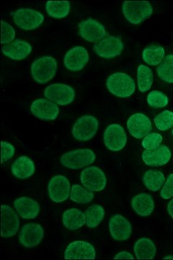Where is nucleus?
<instances>
[{
  "label": "nucleus",
  "instance_id": "16",
  "mask_svg": "<svg viewBox=\"0 0 173 260\" xmlns=\"http://www.w3.org/2000/svg\"><path fill=\"white\" fill-rule=\"evenodd\" d=\"M95 247L91 244L84 241H75L70 243L65 250V259H95Z\"/></svg>",
  "mask_w": 173,
  "mask_h": 260
},
{
  "label": "nucleus",
  "instance_id": "28",
  "mask_svg": "<svg viewBox=\"0 0 173 260\" xmlns=\"http://www.w3.org/2000/svg\"><path fill=\"white\" fill-rule=\"evenodd\" d=\"M71 4L68 1H48L46 3V13L56 19L66 18L70 13Z\"/></svg>",
  "mask_w": 173,
  "mask_h": 260
},
{
  "label": "nucleus",
  "instance_id": "29",
  "mask_svg": "<svg viewBox=\"0 0 173 260\" xmlns=\"http://www.w3.org/2000/svg\"><path fill=\"white\" fill-rule=\"evenodd\" d=\"M165 51L163 47L157 45H150L144 49L142 58L147 64L157 66L162 63Z\"/></svg>",
  "mask_w": 173,
  "mask_h": 260
},
{
  "label": "nucleus",
  "instance_id": "17",
  "mask_svg": "<svg viewBox=\"0 0 173 260\" xmlns=\"http://www.w3.org/2000/svg\"><path fill=\"white\" fill-rule=\"evenodd\" d=\"M127 127L133 138L142 139L150 134L152 130V124L148 116L142 113H136L128 119Z\"/></svg>",
  "mask_w": 173,
  "mask_h": 260
},
{
  "label": "nucleus",
  "instance_id": "13",
  "mask_svg": "<svg viewBox=\"0 0 173 260\" xmlns=\"http://www.w3.org/2000/svg\"><path fill=\"white\" fill-rule=\"evenodd\" d=\"M18 213L9 205L1 206V237L4 239L16 235L20 229Z\"/></svg>",
  "mask_w": 173,
  "mask_h": 260
},
{
  "label": "nucleus",
  "instance_id": "25",
  "mask_svg": "<svg viewBox=\"0 0 173 260\" xmlns=\"http://www.w3.org/2000/svg\"><path fill=\"white\" fill-rule=\"evenodd\" d=\"M62 223L68 230H78L86 223V215L78 208H71L63 213Z\"/></svg>",
  "mask_w": 173,
  "mask_h": 260
},
{
  "label": "nucleus",
  "instance_id": "6",
  "mask_svg": "<svg viewBox=\"0 0 173 260\" xmlns=\"http://www.w3.org/2000/svg\"><path fill=\"white\" fill-rule=\"evenodd\" d=\"M12 14L15 25L25 30L39 28L44 20V15L40 12L30 8H20Z\"/></svg>",
  "mask_w": 173,
  "mask_h": 260
},
{
  "label": "nucleus",
  "instance_id": "33",
  "mask_svg": "<svg viewBox=\"0 0 173 260\" xmlns=\"http://www.w3.org/2000/svg\"><path fill=\"white\" fill-rule=\"evenodd\" d=\"M93 191L85 189L79 184H74L72 186L70 199L78 204H87L91 203L94 199Z\"/></svg>",
  "mask_w": 173,
  "mask_h": 260
},
{
  "label": "nucleus",
  "instance_id": "32",
  "mask_svg": "<svg viewBox=\"0 0 173 260\" xmlns=\"http://www.w3.org/2000/svg\"><path fill=\"white\" fill-rule=\"evenodd\" d=\"M157 75L164 83H173V54L164 56L157 69Z\"/></svg>",
  "mask_w": 173,
  "mask_h": 260
},
{
  "label": "nucleus",
  "instance_id": "18",
  "mask_svg": "<svg viewBox=\"0 0 173 260\" xmlns=\"http://www.w3.org/2000/svg\"><path fill=\"white\" fill-rule=\"evenodd\" d=\"M109 230L111 237L114 238L115 240L126 241L131 237L132 234V225L123 215H113L110 219Z\"/></svg>",
  "mask_w": 173,
  "mask_h": 260
},
{
  "label": "nucleus",
  "instance_id": "4",
  "mask_svg": "<svg viewBox=\"0 0 173 260\" xmlns=\"http://www.w3.org/2000/svg\"><path fill=\"white\" fill-rule=\"evenodd\" d=\"M95 159V154L90 149H76L63 154L60 162L64 167L77 170L92 165Z\"/></svg>",
  "mask_w": 173,
  "mask_h": 260
},
{
  "label": "nucleus",
  "instance_id": "36",
  "mask_svg": "<svg viewBox=\"0 0 173 260\" xmlns=\"http://www.w3.org/2000/svg\"><path fill=\"white\" fill-rule=\"evenodd\" d=\"M162 135L157 133H150L144 138L142 141V146L146 150H154L160 147L162 144Z\"/></svg>",
  "mask_w": 173,
  "mask_h": 260
},
{
  "label": "nucleus",
  "instance_id": "1",
  "mask_svg": "<svg viewBox=\"0 0 173 260\" xmlns=\"http://www.w3.org/2000/svg\"><path fill=\"white\" fill-rule=\"evenodd\" d=\"M106 86L110 93L119 98L131 96L136 90V84L133 78L121 72L110 75L106 81Z\"/></svg>",
  "mask_w": 173,
  "mask_h": 260
},
{
  "label": "nucleus",
  "instance_id": "19",
  "mask_svg": "<svg viewBox=\"0 0 173 260\" xmlns=\"http://www.w3.org/2000/svg\"><path fill=\"white\" fill-rule=\"evenodd\" d=\"M88 51L85 47H75L65 54L64 63L66 69L72 72L80 71L88 62Z\"/></svg>",
  "mask_w": 173,
  "mask_h": 260
},
{
  "label": "nucleus",
  "instance_id": "41",
  "mask_svg": "<svg viewBox=\"0 0 173 260\" xmlns=\"http://www.w3.org/2000/svg\"><path fill=\"white\" fill-rule=\"evenodd\" d=\"M167 211L169 215L173 218V199L169 201L168 205H167Z\"/></svg>",
  "mask_w": 173,
  "mask_h": 260
},
{
  "label": "nucleus",
  "instance_id": "22",
  "mask_svg": "<svg viewBox=\"0 0 173 260\" xmlns=\"http://www.w3.org/2000/svg\"><path fill=\"white\" fill-rule=\"evenodd\" d=\"M14 206L17 213L24 219L36 218L40 213V205L31 198L25 197L18 198L14 202Z\"/></svg>",
  "mask_w": 173,
  "mask_h": 260
},
{
  "label": "nucleus",
  "instance_id": "11",
  "mask_svg": "<svg viewBox=\"0 0 173 260\" xmlns=\"http://www.w3.org/2000/svg\"><path fill=\"white\" fill-rule=\"evenodd\" d=\"M106 148L111 151L118 152L126 146L127 136L123 126L118 124H110L103 135Z\"/></svg>",
  "mask_w": 173,
  "mask_h": 260
},
{
  "label": "nucleus",
  "instance_id": "38",
  "mask_svg": "<svg viewBox=\"0 0 173 260\" xmlns=\"http://www.w3.org/2000/svg\"><path fill=\"white\" fill-rule=\"evenodd\" d=\"M15 148L13 145L8 142L3 141L1 143V162L2 164L8 161L15 155Z\"/></svg>",
  "mask_w": 173,
  "mask_h": 260
},
{
  "label": "nucleus",
  "instance_id": "12",
  "mask_svg": "<svg viewBox=\"0 0 173 260\" xmlns=\"http://www.w3.org/2000/svg\"><path fill=\"white\" fill-rule=\"evenodd\" d=\"M71 189L70 181L62 175H56L51 178L48 185L49 198L56 203L66 201L71 194Z\"/></svg>",
  "mask_w": 173,
  "mask_h": 260
},
{
  "label": "nucleus",
  "instance_id": "14",
  "mask_svg": "<svg viewBox=\"0 0 173 260\" xmlns=\"http://www.w3.org/2000/svg\"><path fill=\"white\" fill-rule=\"evenodd\" d=\"M32 115L43 121H53L59 114L57 104L49 99H39L34 101L30 106Z\"/></svg>",
  "mask_w": 173,
  "mask_h": 260
},
{
  "label": "nucleus",
  "instance_id": "9",
  "mask_svg": "<svg viewBox=\"0 0 173 260\" xmlns=\"http://www.w3.org/2000/svg\"><path fill=\"white\" fill-rule=\"evenodd\" d=\"M80 180L86 189L91 191L103 190L107 179L103 172L97 167H90L82 171Z\"/></svg>",
  "mask_w": 173,
  "mask_h": 260
},
{
  "label": "nucleus",
  "instance_id": "23",
  "mask_svg": "<svg viewBox=\"0 0 173 260\" xmlns=\"http://www.w3.org/2000/svg\"><path fill=\"white\" fill-rule=\"evenodd\" d=\"M131 207L140 216H150L155 209V202L150 194L141 193L133 197L131 200Z\"/></svg>",
  "mask_w": 173,
  "mask_h": 260
},
{
  "label": "nucleus",
  "instance_id": "30",
  "mask_svg": "<svg viewBox=\"0 0 173 260\" xmlns=\"http://www.w3.org/2000/svg\"><path fill=\"white\" fill-rule=\"evenodd\" d=\"M154 81L152 70L146 65L140 64L137 68V82L139 90L142 93L148 91Z\"/></svg>",
  "mask_w": 173,
  "mask_h": 260
},
{
  "label": "nucleus",
  "instance_id": "27",
  "mask_svg": "<svg viewBox=\"0 0 173 260\" xmlns=\"http://www.w3.org/2000/svg\"><path fill=\"white\" fill-rule=\"evenodd\" d=\"M142 181L149 189L152 191L160 190L165 182V177L163 173L159 170H148L145 173Z\"/></svg>",
  "mask_w": 173,
  "mask_h": 260
},
{
  "label": "nucleus",
  "instance_id": "20",
  "mask_svg": "<svg viewBox=\"0 0 173 260\" xmlns=\"http://www.w3.org/2000/svg\"><path fill=\"white\" fill-rule=\"evenodd\" d=\"M170 149L165 145L154 150H146L142 153V159L149 167H159L166 165L171 158Z\"/></svg>",
  "mask_w": 173,
  "mask_h": 260
},
{
  "label": "nucleus",
  "instance_id": "5",
  "mask_svg": "<svg viewBox=\"0 0 173 260\" xmlns=\"http://www.w3.org/2000/svg\"><path fill=\"white\" fill-rule=\"evenodd\" d=\"M99 129V122L95 116L84 115L79 118L73 127L74 138L78 141L87 142L93 138Z\"/></svg>",
  "mask_w": 173,
  "mask_h": 260
},
{
  "label": "nucleus",
  "instance_id": "37",
  "mask_svg": "<svg viewBox=\"0 0 173 260\" xmlns=\"http://www.w3.org/2000/svg\"><path fill=\"white\" fill-rule=\"evenodd\" d=\"M2 40L1 43L3 45L10 44L14 42L15 38V30L9 23L5 22V20H2Z\"/></svg>",
  "mask_w": 173,
  "mask_h": 260
},
{
  "label": "nucleus",
  "instance_id": "2",
  "mask_svg": "<svg viewBox=\"0 0 173 260\" xmlns=\"http://www.w3.org/2000/svg\"><path fill=\"white\" fill-rule=\"evenodd\" d=\"M57 67V62L52 56H41L32 63L30 71L32 78L39 84L49 83L56 75Z\"/></svg>",
  "mask_w": 173,
  "mask_h": 260
},
{
  "label": "nucleus",
  "instance_id": "15",
  "mask_svg": "<svg viewBox=\"0 0 173 260\" xmlns=\"http://www.w3.org/2000/svg\"><path fill=\"white\" fill-rule=\"evenodd\" d=\"M44 237V230L40 224H25L20 230L19 242L26 248H34L39 245Z\"/></svg>",
  "mask_w": 173,
  "mask_h": 260
},
{
  "label": "nucleus",
  "instance_id": "42",
  "mask_svg": "<svg viewBox=\"0 0 173 260\" xmlns=\"http://www.w3.org/2000/svg\"><path fill=\"white\" fill-rule=\"evenodd\" d=\"M164 259H173V256L172 255L166 256H164Z\"/></svg>",
  "mask_w": 173,
  "mask_h": 260
},
{
  "label": "nucleus",
  "instance_id": "7",
  "mask_svg": "<svg viewBox=\"0 0 173 260\" xmlns=\"http://www.w3.org/2000/svg\"><path fill=\"white\" fill-rule=\"evenodd\" d=\"M75 89L63 83H54L49 85L44 90L46 99L59 106H66L75 100Z\"/></svg>",
  "mask_w": 173,
  "mask_h": 260
},
{
  "label": "nucleus",
  "instance_id": "35",
  "mask_svg": "<svg viewBox=\"0 0 173 260\" xmlns=\"http://www.w3.org/2000/svg\"><path fill=\"white\" fill-rule=\"evenodd\" d=\"M169 99L165 94L159 90L151 91L147 95V103L149 106L155 109L165 107L168 104Z\"/></svg>",
  "mask_w": 173,
  "mask_h": 260
},
{
  "label": "nucleus",
  "instance_id": "24",
  "mask_svg": "<svg viewBox=\"0 0 173 260\" xmlns=\"http://www.w3.org/2000/svg\"><path fill=\"white\" fill-rule=\"evenodd\" d=\"M12 173L19 179H25L32 177L36 172V166L31 159L27 156H20L13 162Z\"/></svg>",
  "mask_w": 173,
  "mask_h": 260
},
{
  "label": "nucleus",
  "instance_id": "8",
  "mask_svg": "<svg viewBox=\"0 0 173 260\" xmlns=\"http://www.w3.org/2000/svg\"><path fill=\"white\" fill-rule=\"evenodd\" d=\"M123 47V43L120 38L108 36L96 43L93 49L97 56L109 59L119 56L122 53Z\"/></svg>",
  "mask_w": 173,
  "mask_h": 260
},
{
  "label": "nucleus",
  "instance_id": "3",
  "mask_svg": "<svg viewBox=\"0 0 173 260\" xmlns=\"http://www.w3.org/2000/svg\"><path fill=\"white\" fill-rule=\"evenodd\" d=\"M122 12L128 22L140 25L152 15L153 8L148 1H125Z\"/></svg>",
  "mask_w": 173,
  "mask_h": 260
},
{
  "label": "nucleus",
  "instance_id": "39",
  "mask_svg": "<svg viewBox=\"0 0 173 260\" xmlns=\"http://www.w3.org/2000/svg\"><path fill=\"white\" fill-rule=\"evenodd\" d=\"M160 196L164 200H169L173 197V174H169L167 181L164 182L160 191Z\"/></svg>",
  "mask_w": 173,
  "mask_h": 260
},
{
  "label": "nucleus",
  "instance_id": "21",
  "mask_svg": "<svg viewBox=\"0 0 173 260\" xmlns=\"http://www.w3.org/2000/svg\"><path fill=\"white\" fill-rule=\"evenodd\" d=\"M3 54L10 59L15 61L23 60L30 55L32 47L28 42L21 39H16L10 44L2 47Z\"/></svg>",
  "mask_w": 173,
  "mask_h": 260
},
{
  "label": "nucleus",
  "instance_id": "26",
  "mask_svg": "<svg viewBox=\"0 0 173 260\" xmlns=\"http://www.w3.org/2000/svg\"><path fill=\"white\" fill-rule=\"evenodd\" d=\"M135 255L138 259H152L155 257L157 248L155 244L148 238H141L135 243Z\"/></svg>",
  "mask_w": 173,
  "mask_h": 260
},
{
  "label": "nucleus",
  "instance_id": "31",
  "mask_svg": "<svg viewBox=\"0 0 173 260\" xmlns=\"http://www.w3.org/2000/svg\"><path fill=\"white\" fill-rule=\"evenodd\" d=\"M86 225L90 229H95L102 222L105 217V210L102 206L94 205L89 207L85 212Z\"/></svg>",
  "mask_w": 173,
  "mask_h": 260
},
{
  "label": "nucleus",
  "instance_id": "10",
  "mask_svg": "<svg viewBox=\"0 0 173 260\" xmlns=\"http://www.w3.org/2000/svg\"><path fill=\"white\" fill-rule=\"evenodd\" d=\"M79 34L82 39L90 43H97L107 36L102 24L92 18H87L79 23Z\"/></svg>",
  "mask_w": 173,
  "mask_h": 260
},
{
  "label": "nucleus",
  "instance_id": "43",
  "mask_svg": "<svg viewBox=\"0 0 173 260\" xmlns=\"http://www.w3.org/2000/svg\"><path fill=\"white\" fill-rule=\"evenodd\" d=\"M172 136H173V129H172Z\"/></svg>",
  "mask_w": 173,
  "mask_h": 260
},
{
  "label": "nucleus",
  "instance_id": "40",
  "mask_svg": "<svg viewBox=\"0 0 173 260\" xmlns=\"http://www.w3.org/2000/svg\"><path fill=\"white\" fill-rule=\"evenodd\" d=\"M114 259H134V257H133V256L131 254V253L128 252V251H121V252H119V254H116V255L114 256Z\"/></svg>",
  "mask_w": 173,
  "mask_h": 260
},
{
  "label": "nucleus",
  "instance_id": "34",
  "mask_svg": "<svg viewBox=\"0 0 173 260\" xmlns=\"http://www.w3.org/2000/svg\"><path fill=\"white\" fill-rule=\"evenodd\" d=\"M154 121L157 129L160 131H167L173 126V112L164 110L156 116Z\"/></svg>",
  "mask_w": 173,
  "mask_h": 260
}]
</instances>
